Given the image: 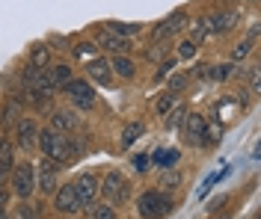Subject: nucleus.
Listing matches in <instances>:
<instances>
[{"label": "nucleus", "mask_w": 261, "mask_h": 219, "mask_svg": "<svg viewBox=\"0 0 261 219\" xmlns=\"http://www.w3.org/2000/svg\"><path fill=\"white\" fill-rule=\"evenodd\" d=\"M36 145L42 148V154H45V157L57 160V163L71 160V154H68V136H63L60 131H54V128L39 131V136H36Z\"/></svg>", "instance_id": "f257e3e1"}, {"label": "nucleus", "mask_w": 261, "mask_h": 219, "mask_svg": "<svg viewBox=\"0 0 261 219\" xmlns=\"http://www.w3.org/2000/svg\"><path fill=\"white\" fill-rule=\"evenodd\" d=\"M169 207H172V199H166V196L158 193V190L143 193L140 202H137V210H140V216L143 219H161V216H166Z\"/></svg>", "instance_id": "f03ea898"}, {"label": "nucleus", "mask_w": 261, "mask_h": 219, "mask_svg": "<svg viewBox=\"0 0 261 219\" xmlns=\"http://www.w3.org/2000/svg\"><path fill=\"white\" fill-rule=\"evenodd\" d=\"M98 193H101L110 204H122L125 199H128V181L122 178L119 169H110V172L104 175V181L98 184Z\"/></svg>", "instance_id": "7ed1b4c3"}, {"label": "nucleus", "mask_w": 261, "mask_h": 219, "mask_svg": "<svg viewBox=\"0 0 261 219\" xmlns=\"http://www.w3.org/2000/svg\"><path fill=\"white\" fill-rule=\"evenodd\" d=\"M12 193H15L18 199H24V202L36 193V166L24 163V166H18L12 172Z\"/></svg>", "instance_id": "20e7f679"}, {"label": "nucleus", "mask_w": 261, "mask_h": 219, "mask_svg": "<svg viewBox=\"0 0 261 219\" xmlns=\"http://www.w3.org/2000/svg\"><path fill=\"white\" fill-rule=\"evenodd\" d=\"M184 136H187V142L190 145H199V148H205V145H211V139H208V124H205V118L193 113V116H184Z\"/></svg>", "instance_id": "39448f33"}, {"label": "nucleus", "mask_w": 261, "mask_h": 219, "mask_svg": "<svg viewBox=\"0 0 261 219\" xmlns=\"http://www.w3.org/2000/svg\"><path fill=\"white\" fill-rule=\"evenodd\" d=\"M65 92H68V98L71 104L77 107V110H92L95 107V92H92V86L86 83V80H68L65 83Z\"/></svg>", "instance_id": "423d86ee"}, {"label": "nucleus", "mask_w": 261, "mask_h": 219, "mask_svg": "<svg viewBox=\"0 0 261 219\" xmlns=\"http://www.w3.org/2000/svg\"><path fill=\"white\" fill-rule=\"evenodd\" d=\"M57 169H60V163L50 160V157H45V160L36 166V172H39V178H36V190H42V193H48L50 196V190H57Z\"/></svg>", "instance_id": "0eeeda50"}, {"label": "nucleus", "mask_w": 261, "mask_h": 219, "mask_svg": "<svg viewBox=\"0 0 261 219\" xmlns=\"http://www.w3.org/2000/svg\"><path fill=\"white\" fill-rule=\"evenodd\" d=\"M71 186H74V193H77L81 207H89V204L95 202V196H98V178L95 175H81Z\"/></svg>", "instance_id": "6e6552de"}, {"label": "nucleus", "mask_w": 261, "mask_h": 219, "mask_svg": "<svg viewBox=\"0 0 261 219\" xmlns=\"http://www.w3.org/2000/svg\"><path fill=\"white\" fill-rule=\"evenodd\" d=\"M54 207H57V213H77L81 210V202H77V193H74V186H60L57 190V196H54Z\"/></svg>", "instance_id": "1a4fd4ad"}, {"label": "nucleus", "mask_w": 261, "mask_h": 219, "mask_svg": "<svg viewBox=\"0 0 261 219\" xmlns=\"http://www.w3.org/2000/svg\"><path fill=\"white\" fill-rule=\"evenodd\" d=\"M234 24H241V12L238 9H223V12L208 18V30L211 33H228Z\"/></svg>", "instance_id": "9d476101"}, {"label": "nucleus", "mask_w": 261, "mask_h": 219, "mask_svg": "<svg viewBox=\"0 0 261 219\" xmlns=\"http://www.w3.org/2000/svg\"><path fill=\"white\" fill-rule=\"evenodd\" d=\"M184 27H187V12H184V9H178V12H172V15L166 18L158 30H154V39H158V42H161V39H169V36L181 33Z\"/></svg>", "instance_id": "9b49d317"}, {"label": "nucleus", "mask_w": 261, "mask_h": 219, "mask_svg": "<svg viewBox=\"0 0 261 219\" xmlns=\"http://www.w3.org/2000/svg\"><path fill=\"white\" fill-rule=\"evenodd\" d=\"M36 136H39L36 121H33V118H21V121H18V128H15V142H18V148L30 151L33 145H36Z\"/></svg>", "instance_id": "f8f14e48"}, {"label": "nucleus", "mask_w": 261, "mask_h": 219, "mask_svg": "<svg viewBox=\"0 0 261 219\" xmlns=\"http://www.w3.org/2000/svg\"><path fill=\"white\" fill-rule=\"evenodd\" d=\"M50 128L60 131V134H68V131H77L81 128V118H77V113H71V110H57L50 116Z\"/></svg>", "instance_id": "ddd939ff"}, {"label": "nucleus", "mask_w": 261, "mask_h": 219, "mask_svg": "<svg viewBox=\"0 0 261 219\" xmlns=\"http://www.w3.org/2000/svg\"><path fill=\"white\" fill-rule=\"evenodd\" d=\"M98 45H101V48H107V51H113V53H128L130 51L128 39L110 33V30H101V33H98Z\"/></svg>", "instance_id": "4468645a"}, {"label": "nucleus", "mask_w": 261, "mask_h": 219, "mask_svg": "<svg viewBox=\"0 0 261 219\" xmlns=\"http://www.w3.org/2000/svg\"><path fill=\"white\" fill-rule=\"evenodd\" d=\"M143 134H146V124H143V121H128V124H125V131H122V145L130 148V145H134Z\"/></svg>", "instance_id": "2eb2a0df"}, {"label": "nucleus", "mask_w": 261, "mask_h": 219, "mask_svg": "<svg viewBox=\"0 0 261 219\" xmlns=\"http://www.w3.org/2000/svg\"><path fill=\"white\" fill-rule=\"evenodd\" d=\"M107 68H110V62H107V59H101V56H98V59H92V62H89V66H86V71H89V74H92V77H95L98 83L110 86V77H107Z\"/></svg>", "instance_id": "dca6fc26"}, {"label": "nucleus", "mask_w": 261, "mask_h": 219, "mask_svg": "<svg viewBox=\"0 0 261 219\" xmlns=\"http://www.w3.org/2000/svg\"><path fill=\"white\" fill-rule=\"evenodd\" d=\"M110 68H113L119 77H125V80H128V77H134V62H130L125 53H116L113 62H110Z\"/></svg>", "instance_id": "f3484780"}, {"label": "nucleus", "mask_w": 261, "mask_h": 219, "mask_svg": "<svg viewBox=\"0 0 261 219\" xmlns=\"http://www.w3.org/2000/svg\"><path fill=\"white\" fill-rule=\"evenodd\" d=\"M48 77H50L54 86H65L68 80H71V68L68 66H54V68H48Z\"/></svg>", "instance_id": "a211bd4d"}, {"label": "nucleus", "mask_w": 261, "mask_h": 219, "mask_svg": "<svg viewBox=\"0 0 261 219\" xmlns=\"http://www.w3.org/2000/svg\"><path fill=\"white\" fill-rule=\"evenodd\" d=\"M12 166H15V157H12V145L3 139L0 142V172L6 175V172H12Z\"/></svg>", "instance_id": "6ab92c4d"}, {"label": "nucleus", "mask_w": 261, "mask_h": 219, "mask_svg": "<svg viewBox=\"0 0 261 219\" xmlns=\"http://www.w3.org/2000/svg\"><path fill=\"white\" fill-rule=\"evenodd\" d=\"M107 30L125 39V36H134V33H140V24H122V21H110V24H107Z\"/></svg>", "instance_id": "aec40b11"}, {"label": "nucleus", "mask_w": 261, "mask_h": 219, "mask_svg": "<svg viewBox=\"0 0 261 219\" xmlns=\"http://www.w3.org/2000/svg\"><path fill=\"white\" fill-rule=\"evenodd\" d=\"M30 66H36V68H45V66H50V48H33Z\"/></svg>", "instance_id": "412c9836"}, {"label": "nucleus", "mask_w": 261, "mask_h": 219, "mask_svg": "<svg viewBox=\"0 0 261 219\" xmlns=\"http://www.w3.org/2000/svg\"><path fill=\"white\" fill-rule=\"evenodd\" d=\"M184 116H187V110H184L181 104H175V107H172V113H169V118H166V131H175V128H181Z\"/></svg>", "instance_id": "4be33fe9"}, {"label": "nucleus", "mask_w": 261, "mask_h": 219, "mask_svg": "<svg viewBox=\"0 0 261 219\" xmlns=\"http://www.w3.org/2000/svg\"><path fill=\"white\" fill-rule=\"evenodd\" d=\"M231 71H234V66H214V68H208V77L217 80V83H223V80L231 77Z\"/></svg>", "instance_id": "5701e85b"}, {"label": "nucleus", "mask_w": 261, "mask_h": 219, "mask_svg": "<svg viewBox=\"0 0 261 219\" xmlns=\"http://www.w3.org/2000/svg\"><path fill=\"white\" fill-rule=\"evenodd\" d=\"M178 157H181L178 151H158V154H154V160H158L161 166H166V169L175 166V163H178Z\"/></svg>", "instance_id": "b1692460"}, {"label": "nucleus", "mask_w": 261, "mask_h": 219, "mask_svg": "<svg viewBox=\"0 0 261 219\" xmlns=\"http://www.w3.org/2000/svg\"><path fill=\"white\" fill-rule=\"evenodd\" d=\"M18 116H21V104L12 101L9 107H6V110H3V124H15Z\"/></svg>", "instance_id": "393cba45"}, {"label": "nucleus", "mask_w": 261, "mask_h": 219, "mask_svg": "<svg viewBox=\"0 0 261 219\" xmlns=\"http://www.w3.org/2000/svg\"><path fill=\"white\" fill-rule=\"evenodd\" d=\"M172 107H175V92H166L161 101H158V113H161V116H166Z\"/></svg>", "instance_id": "a878e982"}, {"label": "nucleus", "mask_w": 261, "mask_h": 219, "mask_svg": "<svg viewBox=\"0 0 261 219\" xmlns=\"http://www.w3.org/2000/svg\"><path fill=\"white\" fill-rule=\"evenodd\" d=\"M12 219H36V207H30L27 202L18 204V210H15V216Z\"/></svg>", "instance_id": "bb28decb"}, {"label": "nucleus", "mask_w": 261, "mask_h": 219, "mask_svg": "<svg viewBox=\"0 0 261 219\" xmlns=\"http://www.w3.org/2000/svg\"><path fill=\"white\" fill-rule=\"evenodd\" d=\"M187 86V74H172L169 77V92H181Z\"/></svg>", "instance_id": "cd10ccee"}, {"label": "nucleus", "mask_w": 261, "mask_h": 219, "mask_svg": "<svg viewBox=\"0 0 261 219\" xmlns=\"http://www.w3.org/2000/svg\"><path fill=\"white\" fill-rule=\"evenodd\" d=\"M134 169H137V172H148V169H151V157H148V154H137V157H134Z\"/></svg>", "instance_id": "c85d7f7f"}, {"label": "nucleus", "mask_w": 261, "mask_h": 219, "mask_svg": "<svg viewBox=\"0 0 261 219\" xmlns=\"http://www.w3.org/2000/svg\"><path fill=\"white\" fill-rule=\"evenodd\" d=\"M249 51H252V42H241V45H238V48L231 51V59L238 62V59H244V56H246Z\"/></svg>", "instance_id": "c756f323"}, {"label": "nucleus", "mask_w": 261, "mask_h": 219, "mask_svg": "<svg viewBox=\"0 0 261 219\" xmlns=\"http://www.w3.org/2000/svg\"><path fill=\"white\" fill-rule=\"evenodd\" d=\"M196 48H199V45L187 39V42H181V51H178V56H181V59H190V56L196 53Z\"/></svg>", "instance_id": "7c9ffc66"}, {"label": "nucleus", "mask_w": 261, "mask_h": 219, "mask_svg": "<svg viewBox=\"0 0 261 219\" xmlns=\"http://www.w3.org/2000/svg\"><path fill=\"white\" fill-rule=\"evenodd\" d=\"M92 219H116V213H113V207L104 204V207H95L92 210Z\"/></svg>", "instance_id": "2f4dec72"}, {"label": "nucleus", "mask_w": 261, "mask_h": 219, "mask_svg": "<svg viewBox=\"0 0 261 219\" xmlns=\"http://www.w3.org/2000/svg\"><path fill=\"white\" fill-rule=\"evenodd\" d=\"M6 204H9V190L0 186V219H6Z\"/></svg>", "instance_id": "473e14b6"}, {"label": "nucleus", "mask_w": 261, "mask_h": 219, "mask_svg": "<svg viewBox=\"0 0 261 219\" xmlns=\"http://www.w3.org/2000/svg\"><path fill=\"white\" fill-rule=\"evenodd\" d=\"M172 68H175V59H163V62H161V71H158V77H166Z\"/></svg>", "instance_id": "72a5a7b5"}, {"label": "nucleus", "mask_w": 261, "mask_h": 219, "mask_svg": "<svg viewBox=\"0 0 261 219\" xmlns=\"http://www.w3.org/2000/svg\"><path fill=\"white\" fill-rule=\"evenodd\" d=\"M163 184H166V186H178V184H181V178L175 175V172H172V175H166V178H163Z\"/></svg>", "instance_id": "f704fd0d"}, {"label": "nucleus", "mask_w": 261, "mask_h": 219, "mask_svg": "<svg viewBox=\"0 0 261 219\" xmlns=\"http://www.w3.org/2000/svg\"><path fill=\"white\" fill-rule=\"evenodd\" d=\"M3 178H6V175H3V172H0V186H3Z\"/></svg>", "instance_id": "c9c22d12"}, {"label": "nucleus", "mask_w": 261, "mask_h": 219, "mask_svg": "<svg viewBox=\"0 0 261 219\" xmlns=\"http://www.w3.org/2000/svg\"><path fill=\"white\" fill-rule=\"evenodd\" d=\"M252 3H258V0H252Z\"/></svg>", "instance_id": "e433bc0d"}]
</instances>
